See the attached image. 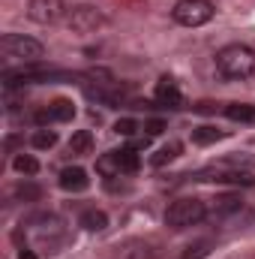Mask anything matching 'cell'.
Returning <instances> with one entry per match:
<instances>
[{
  "instance_id": "obj_26",
  "label": "cell",
  "mask_w": 255,
  "mask_h": 259,
  "mask_svg": "<svg viewBox=\"0 0 255 259\" xmlns=\"http://www.w3.org/2000/svg\"><path fill=\"white\" fill-rule=\"evenodd\" d=\"M18 196L27 202V199H39V196H42V190H39V187H18Z\"/></svg>"
},
{
  "instance_id": "obj_11",
  "label": "cell",
  "mask_w": 255,
  "mask_h": 259,
  "mask_svg": "<svg viewBox=\"0 0 255 259\" xmlns=\"http://www.w3.org/2000/svg\"><path fill=\"white\" fill-rule=\"evenodd\" d=\"M57 184L63 187L66 193H81V190H87V187H90V178H87V172H84L81 166H69V169L60 172Z\"/></svg>"
},
{
  "instance_id": "obj_21",
  "label": "cell",
  "mask_w": 255,
  "mask_h": 259,
  "mask_svg": "<svg viewBox=\"0 0 255 259\" xmlns=\"http://www.w3.org/2000/svg\"><path fill=\"white\" fill-rule=\"evenodd\" d=\"M225 133L222 130H216V127H195L192 130V142L195 145H213L216 139H222Z\"/></svg>"
},
{
  "instance_id": "obj_4",
  "label": "cell",
  "mask_w": 255,
  "mask_h": 259,
  "mask_svg": "<svg viewBox=\"0 0 255 259\" xmlns=\"http://www.w3.org/2000/svg\"><path fill=\"white\" fill-rule=\"evenodd\" d=\"M21 232L33 235L42 247H54L63 238V220L57 214H30L27 220H21Z\"/></svg>"
},
{
  "instance_id": "obj_1",
  "label": "cell",
  "mask_w": 255,
  "mask_h": 259,
  "mask_svg": "<svg viewBox=\"0 0 255 259\" xmlns=\"http://www.w3.org/2000/svg\"><path fill=\"white\" fill-rule=\"evenodd\" d=\"M216 72L228 81H246L255 75V52L249 46L231 42L216 52Z\"/></svg>"
},
{
  "instance_id": "obj_13",
  "label": "cell",
  "mask_w": 255,
  "mask_h": 259,
  "mask_svg": "<svg viewBox=\"0 0 255 259\" xmlns=\"http://www.w3.org/2000/svg\"><path fill=\"white\" fill-rule=\"evenodd\" d=\"M243 208V199L237 193H225V196H216L213 199V214L216 217H225V214H234Z\"/></svg>"
},
{
  "instance_id": "obj_6",
  "label": "cell",
  "mask_w": 255,
  "mask_h": 259,
  "mask_svg": "<svg viewBox=\"0 0 255 259\" xmlns=\"http://www.w3.org/2000/svg\"><path fill=\"white\" fill-rule=\"evenodd\" d=\"M69 15L63 0H30L27 3V18L36 24H57Z\"/></svg>"
},
{
  "instance_id": "obj_10",
  "label": "cell",
  "mask_w": 255,
  "mask_h": 259,
  "mask_svg": "<svg viewBox=\"0 0 255 259\" xmlns=\"http://www.w3.org/2000/svg\"><path fill=\"white\" fill-rule=\"evenodd\" d=\"M159 250L153 241H144V238H132L126 244L117 247V259H156Z\"/></svg>"
},
{
  "instance_id": "obj_16",
  "label": "cell",
  "mask_w": 255,
  "mask_h": 259,
  "mask_svg": "<svg viewBox=\"0 0 255 259\" xmlns=\"http://www.w3.org/2000/svg\"><path fill=\"white\" fill-rule=\"evenodd\" d=\"M96 172L105 175V178H117V175H123V172H120V163H117V154H114V151L102 154V157L96 160Z\"/></svg>"
},
{
  "instance_id": "obj_20",
  "label": "cell",
  "mask_w": 255,
  "mask_h": 259,
  "mask_svg": "<svg viewBox=\"0 0 255 259\" xmlns=\"http://www.w3.org/2000/svg\"><path fill=\"white\" fill-rule=\"evenodd\" d=\"M180 151H183V148H180V142H168V145H162V148L153 154V160H150V163H153V166H165V163H171L174 157H180Z\"/></svg>"
},
{
  "instance_id": "obj_22",
  "label": "cell",
  "mask_w": 255,
  "mask_h": 259,
  "mask_svg": "<svg viewBox=\"0 0 255 259\" xmlns=\"http://www.w3.org/2000/svg\"><path fill=\"white\" fill-rule=\"evenodd\" d=\"M12 166H15V172H21V175H36V172H39V160L30 157V154H18V157L12 160Z\"/></svg>"
},
{
  "instance_id": "obj_19",
  "label": "cell",
  "mask_w": 255,
  "mask_h": 259,
  "mask_svg": "<svg viewBox=\"0 0 255 259\" xmlns=\"http://www.w3.org/2000/svg\"><path fill=\"white\" fill-rule=\"evenodd\" d=\"M30 145H33L36 151H51V148L57 145V133H54V130H36V133L30 136Z\"/></svg>"
},
{
  "instance_id": "obj_18",
  "label": "cell",
  "mask_w": 255,
  "mask_h": 259,
  "mask_svg": "<svg viewBox=\"0 0 255 259\" xmlns=\"http://www.w3.org/2000/svg\"><path fill=\"white\" fill-rule=\"evenodd\" d=\"M90 148H93V136H90V130H78V133H72V139H69V154H90Z\"/></svg>"
},
{
  "instance_id": "obj_27",
  "label": "cell",
  "mask_w": 255,
  "mask_h": 259,
  "mask_svg": "<svg viewBox=\"0 0 255 259\" xmlns=\"http://www.w3.org/2000/svg\"><path fill=\"white\" fill-rule=\"evenodd\" d=\"M18 259H36V253H30V247H21L18 250Z\"/></svg>"
},
{
  "instance_id": "obj_2",
  "label": "cell",
  "mask_w": 255,
  "mask_h": 259,
  "mask_svg": "<svg viewBox=\"0 0 255 259\" xmlns=\"http://www.w3.org/2000/svg\"><path fill=\"white\" fill-rule=\"evenodd\" d=\"M0 52H3V58L21 61V64H42V58H45V46L33 36H24V33H3Z\"/></svg>"
},
{
  "instance_id": "obj_7",
  "label": "cell",
  "mask_w": 255,
  "mask_h": 259,
  "mask_svg": "<svg viewBox=\"0 0 255 259\" xmlns=\"http://www.w3.org/2000/svg\"><path fill=\"white\" fill-rule=\"evenodd\" d=\"M66 24H69L72 30H78V33H90V30H96V27L105 24V15H102L96 6H90V3H81V6H72V9H69Z\"/></svg>"
},
{
  "instance_id": "obj_8",
  "label": "cell",
  "mask_w": 255,
  "mask_h": 259,
  "mask_svg": "<svg viewBox=\"0 0 255 259\" xmlns=\"http://www.w3.org/2000/svg\"><path fill=\"white\" fill-rule=\"evenodd\" d=\"M195 181H219V184H240V187L255 184L252 172H243V169H210V172H198Z\"/></svg>"
},
{
  "instance_id": "obj_23",
  "label": "cell",
  "mask_w": 255,
  "mask_h": 259,
  "mask_svg": "<svg viewBox=\"0 0 255 259\" xmlns=\"http://www.w3.org/2000/svg\"><path fill=\"white\" fill-rule=\"evenodd\" d=\"M207 253H210V241H195V244H189V247H186L183 259H204Z\"/></svg>"
},
{
  "instance_id": "obj_9",
  "label": "cell",
  "mask_w": 255,
  "mask_h": 259,
  "mask_svg": "<svg viewBox=\"0 0 255 259\" xmlns=\"http://www.w3.org/2000/svg\"><path fill=\"white\" fill-rule=\"evenodd\" d=\"M156 103L165 106V109H183V94L174 84V78H168V75L159 78V84H156Z\"/></svg>"
},
{
  "instance_id": "obj_5",
  "label": "cell",
  "mask_w": 255,
  "mask_h": 259,
  "mask_svg": "<svg viewBox=\"0 0 255 259\" xmlns=\"http://www.w3.org/2000/svg\"><path fill=\"white\" fill-rule=\"evenodd\" d=\"M216 15V6L210 0H177L171 9V18L180 27H201Z\"/></svg>"
},
{
  "instance_id": "obj_3",
  "label": "cell",
  "mask_w": 255,
  "mask_h": 259,
  "mask_svg": "<svg viewBox=\"0 0 255 259\" xmlns=\"http://www.w3.org/2000/svg\"><path fill=\"white\" fill-rule=\"evenodd\" d=\"M204 214H207V208H204L201 199L183 196V199H174V202L168 205V211H165V226L174 229V232H180V229H189L195 223H201Z\"/></svg>"
},
{
  "instance_id": "obj_14",
  "label": "cell",
  "mask_w": 255,
  "mask_h": 259,
  "mask_svg": "<svg viewBox=\"0 0 255 259\" xmlns=\"http://www.w3.org/2000/svg\"><path fill=\"white\" fill-rule=\"evenodd\" d=\"M87 232H102L105 226H108V214L105 211H99V208H87L84 214H81V220H78Z\"/></svg>"
},
{
  "instance_id": "obj_25",
  "label": "cell",
  "mask_w": 255,
  "mask_h": 259,
  "mask_svg": "<svg viewBox=\"0 0 255 259\" xmlns=\"http://www.w3.org/2000/svg\"><path fill=\"white\" fill-rule=\"evenodd\" d=\"M141 130H147V136H159L162 130H165V121H159V118H153V121H144V127Z\"/></svg>"
},
{
  "instance_id": "obj_17",
  "label": "cell",
  "mask_w": 255,
  "mask_h": 259,
  "mask_svg": "<svg viewBox=\"0 0 255 259\" xmlns=\"http://www.w3.org/2000/svg\"><path fill=\"white\" fill-rule=\"evenodd\" d=\"M114 154H117V163H120V172H123V175L138 172L141 160H138V154H135V148H132V145H129V148H120V151H114Z\"/></svg>"
},
{
  "instance_id": "obj_12",
  "label": "cell",
  "mask_w": 255,
  "mask_h": 259,
  "mask_svg": "<svg viewBox=\"0 0 255 259\" xmlns=\"http://www.w3.org/2000/svg\"><path fill=\"white\" fill-rule=\"evenodd\" d=\"M225 118L237 121V124H255V106L252 103H228L225 106Z\"/></svg>"
},
{
  "instance_id": "obj_15",
  "label": "cell",
  "mask_w": 255,
  "mask_h": 259,
  "mask_svg": "<svg viewBox=\"0 0 255 259\" xmlns=\"http://www.w3.org/2000/svg\"><path fill=\"white\" fill-rule=\"evenodd\" d=\"M48 115H51V124H54V121H57V124H66V121L75 118V106H72V100H54V103L48 106Z\"/></svg>"
},
{
  "instance_id": "obj_24",
  "label": "cell",
  "mask_w": 255,
  "mask_h": 259,
  "mask_svg": "<svg viewBox=\"0 0 255 259\" xmlns=\"http://www.w3.org/2000/svg\"><path fill=\"white\" fill-rule=\"evenodd\" d=\"M138 121H132V118H120L117 124H114V133H120V136H126V139H132L135 133H138Z\"/></svg>"
}]
</instances>
